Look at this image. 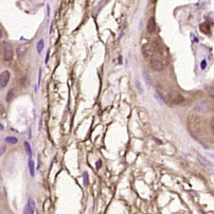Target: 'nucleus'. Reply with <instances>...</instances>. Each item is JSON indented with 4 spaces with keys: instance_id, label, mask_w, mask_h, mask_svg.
I'll list each match as a JSON object with an SVG mask.
<instances>
[{
    "instance_id": "obj_1",
    "label": "nucleus",
    "mask_w": 214,
    "mask_h": 214,
    "mask_svg": "<svg viewBox=\"0 0 214 214\" xmlns=\"http://www.w3.org/2000/svg\"><path fill=\"white\" fill-rule=\"evenodd\" d=\"M13 48L9 43L4 41L3 43V56H4V60L6 62H10L13 58Z\"/></svg>"
},
{
    "instance_id": "obj_2",
    "label": "nucleus",
    "mask_w": 214,
    "mask_h": 214,
    "mask_svg": "<svg viewBox=\"0 0 214 214\" xmlns=\"http://www.w3.org/2000/svg\"><path fill=\"white\" fill-rule=\"evenodd\" d=\"M168 100L173 104H180L184 101V98L181 95H179L178 92L171 91L168 93Z\"/></svg>"
},
{
    "instance_id": "obj_3",
    "label": "nucleus",
    "mask_w": 214,
    "mask_h": 214,
    "mask_svg": "<svg viewBox=\"0 0 214 214\" xmlns=\"http://www.w3.org/2000/svg\"><path fill=\"white\" fill-rule=\"evenodd\" d=\"M9 80H10V72L8 70L3 71L2 73L0 74V89L4 88L8 85Z\"/></svg>"
},
{
    "instance_id": "obj_4",
    "label": "nucleus",
    "mask_w": 214,
    "mask_h": 214,
    "mask_svg": "<svg viewBox=\"0 0 214 214\" xmlns=\"http://www.w3.org/2000/svg\"><path fill=\"white\" fill-rule=\"evenodd\" d=\"M151 67L156 71H161L163 69V64L159 58L153 57L152 60H151Z\"/></svg>"
},
{
    "instance_id": "obj_5",
    "label": "nucleus",
    "mask_w": 214,
    "mask_h": 214,
    "mask_svg": "<svg viewBox=\"0 0 214 214\" xmlns=\"http://www.w3.org/2000/svg\"><path fill=\"white\" fill-rule=\"evenodd\" d=\"M34 206H35V205H34V201H33L32 198H30L29 201H28V203L25 207L23 214H33V212H34Z\"/></svg>"
},
{
    "instance_id": "obj_6",
    "label": "nucleus",
    "mask_w": 214,
    "mask_h": 214,
    "mask_svg": "<svg viewBox=\"0 0 214 214\" xmlns=\"http://www.w3.org/2000/svg\"><path fill=\"white\" fill-rule=\"evenodd\" d=\"M155 30H156V21H155L154 17H152L149 20V22H147V32L154 33Z\"/></svg>"
},
{
    "instance_id": "obj_7",
    "label": "nucleus",
    "mask_w": 214,
    "mask_h": 214,
    "mask_svg": "<svg viewBox=\"0 0 214 214\" xmlns=\"http://www.w3.org/2000/svg\"><path fill=\"white\" fill-rule=\"evenodd\" d=\"M198 161H199V162H200L201 164H203V166H205V168H206L207 170H208V171H211L212 172V170H213V168H212V164L210 162H209V161H207V160L205 159V158H203L201 156H198Z\"/></svg>"
},
{
    "instance_id": "obj_8",
    "label": "nucleus",
    "mask_w": 214,
    "mask_h": 214,
    "mask_svg": "<svg viewBox=\"0 0 214 214\" xmlns=\"http://www.w3.org/2000/svg\"><path fill=\"white\" fill-rule=\"evenodd\" d=\"M142 54L145 58H149L152 55V48H149V45H144L142 47Z\"/></svg>"
},
{
    "instance_id": "obj_9",
    "label": "nucleus",
    "mask_w": 214,
    "mask_h": 214,
    "mask_svg": "<svg viewBox=\"0 0 214 214\" xmlns=\"http://www.w3.org/2000/svg\"><path fill=\"white\" fill-rule=\"evenodd\" d=\"M15 97H16V91H15L14 88H12V89L9 90V92L6 93V102H8V103H11L12 101L15 99Z\"/></svg>"
},
{
    "instance_id": "obj_10",
    "label": "nucleus",
    "mask_w": 214,
    "mask_h": 214,
    "mask_svg": "<svg viewBox=\"0 0 214 214\" xmlns=\"http://www.w3.org/2000/svg\"><path fill=\"white\" fill-rule=\"evenodd\" d=\"M199 28H200L201 32L205 33V34H209V33H210V26H209L207 22H203Z\"/></svg>"
},
{
    "instance_id": "obj_11",
    "label": "nucleus",
    "mask_w": 214,
    "mask_h": 214,
    "mask_svg": "<svg viewBox=\"0 0 214 214\" xmlns=\"http://www.w3.org/2000/svg\"><path fill=\"white\" fill-rule=\"evenodd\" d=\"M29 168H30V174L31 176H34L35 175V170H34V162H33L32 160H29Z\"/></svg>"
},
{
    "instance_id": "obj_12",
    "label": "nucleus",
    "mask_w": 214,
    "mask_h": 214,
    "mask_svg": "<svg viewBox=\"0 0 214 214\" xmlns=\"http://www.w3.org/2000/svg\"><path fill=\"white\" fill-rule=\"evenodd\" d=\"M43 46H45V41H43V39H41V41L37 43V52L38 53H41V51H43Z\"/></svg>"
},
{
    "instance_id": "obj_13",
    "label": "nucleus",
    "mask_w": 214,
    "mask_h": 214,
    "mask_svg": "<svg viewBox=\"0 0 214 214\" xmlns=\"http://www.w3.org/2000/svg\"><path fill=\"white\" fill-rule=\"evenodd\" d=\"M6 141L8 142V143H10V144H16L17 142H18L17 138H14V137H6Z\"/></svg>"
},
{
    "instance_id": "obj_14",
    "label": "nucleus",
    "mask_w": 214,
    "mask_h": 214,
    "mask_svg": "<svg viewBox=\"0 0 214 214\" xmlns=\"http://www.w3.org/2000/svg\"><path fill=\"white\" fill-rule=\"evenodd\" d=\"M23 145H25L26 151H27L28 155H29V156H31V155H32V149H31V146H30V144H29V142H27V141H26L25 143H23Z\"/></svg>"
},
{
    "instance_id": "obj_15",
    "label": "nucleus",
    "mask_w": 214,
    "mask_h": 214,
    "mask_svg": "<svg viewBox=\"0 0 214 214\" xmlns=\"http://www.w3.org/2000/svg\"><path fill=\"white\" fill-rule=\"evenodd\" d=\"M83 180H84V184L85 186H88L89 183V178H88V174L84 173V176H83Z\"/></svg>"
},
{
    "instance_id": "obj_16",
    "label": "nucleus",
    "mask_w": 214,
    "mask_h": 214,
    "mask_svg": "<svg viewBox=\"0 0 214 214\" xmlns=\"http://www.w3.org/2000/svg\"><path fill=\"white\" fill-rule=\"evenodd\" d=\"M143 75H144V77H145V81H146L147 85H151V80H149V75H147L146 72H143Z\"/></svg>"
},
{
    "instance_id": "obj_17",
    "label": "nucleus",
    "mask_w": 214,
    "mask_h": 214,
    "mask_svg": "<svg viewBox=\"0 0 214 214\" xmlns=\"http://www.w3.org/2000/svg\"><path fill=\"white\" fill-rule=\"evenodd\" d=\"M206 65H207L206 60H203V62L200 63V68H201V69H205V68H206Z\"/></svg>"
},
{
    "instance_id": "obj_18",
    "label": "nucleus",
    "mask_w": 214,
    "mask_h": 214,
    "mask_svg": "<svg viewBox=\"0 0 214 214\" xmlns=\"http://www.w3.org/2000/svg\"><path fill=\"white\" fill-rule=\"evenodd\" d=\"M156 98H157V100L159 101L160 103L163 104V100H162V98H161V95L159 97V95H158V93H156Z\"/></svg>"
},
{
    "instance_id": "obj_19",
    "label": "nucleus",
    "mask_w": 214,
    "mask_h": 214,
    "mask_svg": "<svg viewBox=\"0 0 214 214\" xmlns=\"http://www.w3.org/2000/svg\"><path fill=\"white\" fill-rule=\"evenodd\" d=\"M101 165H102V162H101V160H98V161H97V163H95V166H97V168H101Z\"/></svg>"
},
{
    "instance_id": "obj_20",
    "label": "nucleus",
    "mask_w": 214,
    "mask_h": 214,
    "mask_svg": "<svg viewBox=\"0 0 214 214\" xmlns=\"http://www.w3.org/2000/svg\"><path fill=\"white\" fill-rule=\"evenodd\" d=\"M6 152V146H0V156Z\"/></svg>"
},
{
    "instance_id": "obj_21",
    "label": "nucleus",
    "mask_w": 214,
    "mask_h": 214,
    "mask_svg": "<svg viewBox=\"0 0 214 214\" xmlns=\"http://www.w3.org/2000/svg\"><path fill=\"white\" fill-rule=\"evenodd\" d=\"M136 84H137V87H138L139 91H140V92H142V89H141V87H140V84H139V81H138V80H136Z\"/></svg>"
},
{
    "instance_id": "obj_22",
    "label": "nucleus",
    "mask_w": 214,
    "mask_h": 214,
    "mask_svg": "<svg viewBox=\"0 0 214 214\" xmlns=\"http://www.w3.org/2000/svg\"><path fill=\"white\" fill-rule=\"evenodd\" d=\"M3 196V189H2V186L0 184V198H2Z\"/></svg>"
},
{
    "instance_id": "obj_23",
    "label": "nucleus",
    "mask_w": 214,
    "mask_h": 214,
    "mask_svg": "<svg viewBox=\"0 0 214 214\" xmlns=\"http://www.w3.org/2000/svg\"><path fill=\"white\" fill-rule=\"evenodd\" d=\"M213 122H214V120L212 119L211 120V129H212V132H213Z\"/></svg>"
},
{
    "instance_id": "obj_24",
    "label": "nucleus",
    "mask_w": 214,
    "mask_h": 214,
    "mask_svg": "<svg viewBox=\"0 0 214 214\" xmlns=\"http://www.w3.org/2000/svg\"><path fill=\"white\" fill-rule=\"evenodd\" d=\"M151 1H152L153 3H156V1H157V0H151Z\"/></svg>"
},
{
    "instance_id": "obj_25",
    "label": "nucleus",
    "mask_w": 214,
    "mask_h": 214,
    "mask_svg": "<svg viewBox=\"0 0 214 214\" xmlns=\"http://www.w3.org/2000/svg\"><path fill=\"white\" fill-rule=\"evenodd\" d=\"M0 129H3V126L1 124H0Z\"/></svg>"
},
{
    "instance_id": "obj_26",
    "label": "nucleus",
    "mask_w": 214,
    "mask_h": 214,
    "mask_svg": "<svg viewBox=\"0 0 214 214\" xmlns=\"http://www.w3.org/2000/svg\"><path fill=\"white\" fill-rule=\"evenodd\" d=\"M1 36H2V34H1V31H0V37H1Z\"/></svg>"
}]
</instances>
